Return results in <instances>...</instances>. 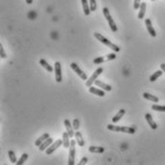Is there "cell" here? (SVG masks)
Masks as SVG:
<instances>
[{
	"instance_id": "7a4b0ae2",
	"label": "cell",
	"mask_w": 165,
	"mask_h": 165,
	"mask_svg": "<svg viewBox=\"0 0 165 165\" xmlns=\"http://www.w3.org/2000/svg\"><path fill=\"white\" fill-rule=\"evenodd\" d=\"M108 130L116 131V133H126L130 134H134L135 133V128L131 127H119L116 125H108Z\"/></svg>"
},
{
	"instance_id": "83f0119b",
	"label": "cell",
	"mask_w": 165,
	"mask_h": 165,
	"mask_svg": "<svg viewBox=\"0 0 165 165\" xmlns=\"http://www.w3.org/2000/svg\"><path fill=\"white\" fill-rule=\"evenodd\" d=\"M89 8L91 12H95L97 9V4H96V1L95 0H90L89 1Z\"/></svg>"
},
{
	"instance_id": "30bf717a",
	"label": "cell",
	"mask_w": 165,
	"mask_h": 165,
	"mask_svg": "<svg viewBox=\"0 0 165 165\" xmlns=\"http://www.w3.org/2000/svg\"><path fill=\"white\" fill-rule=\"evenodd\" d=\"M64 124L65 128H66V131L68 133L69 136H70V138H72L75 135V133H74V128H73V126L71 125L70 121H69L68 119H65Z\"/></svg>"
},
{
	"instance_id": "9a60e30c",
	"label": "cell",
	"mask_w": 165,
	"mask_h": 165,
	"mask_svg": "<svg viewBox=\"0 0 165 165\" xmlns=\"http://www.w3.org/2000/svg\"><path fill=\"white\" fill-rule=\"evenodd\" d=\"M63 146L64 148L70 147V136H69L68 133H63Z\"/></svg>"
},
{
	"instance_id": "d6986e66",
	"label": "cell",
	"mask_w": 165,
	"mask_h": 165,
	"mask_svg": "<svg viewBox=\"0 0 165 165\" xmlns=\"http://www.w3.org/2000/svg\"><path fill=\"white\" fill-rule=\"evenodd\" d=\"M125 113H126L125 109H120V111L117 112V114L112 118V123H117L118 121H120L121 118H122V117L124 116V114H125Z\"/></svg>"
},
{
	"instance_id": "277c9868",
	"label": "cell",
	"mask_w": 165,
	"mask_h": 165,
	"mask_svg": "<svg viewBox=\"0 0 165 165\" xmlns=\"http://www.w3.org/2000/svg\"><path fill=\"white\" fill-rule=\"evenodd\" d=\"M76 139L70 141V149H69V156H68V165H74L75 164V146H76Z\"/></svg>"
},
{
	"instance_id": "f1b7e54d",
	"label": "cell",
	"mask_w": 165,
	"mask_h": 165,
	"mask_svg": "<svg viewBox=\"0 0 165 165\" xmlns=\"http://www.w3.org/2000/svg\"><path fill=\"white\" fill-rule=\"evenodd\" d=\"M72 125H73V128H74L75 131H78L79 128H80V122H79V120L77 119V118H75L74 120H73Z\"/></svg>"
},
{
	"instance_id": "4dcf8cb0",
	"label": "cell",
	"mask_w": 165,
	"mask_h": 165,
	"mask_svg": "<svg viewBox=\"0 0 165 165\" xmlns=\"http://www.w3.org/2000/svg\"><path fill=\"white\" fill-rule=\"evenodd\" d=\"M0 56H1L2 59H6L7 58V54L5 52L4 50V47H3V45L0 43Z\"/></svg>"
},
{
	"instance_id": "d6a6232c",
	"label": "cell",
	"mask_w": 165,
	"mask_h": 165,
	"mask_svg": "<svg viewBox=\"0 0 165 165\" xmlns=\"http://www.w3.org/2000/svg\"><path fill=\"white\" fill-rule=\"evenodd\" d=\"M116 59V54L115 53H111L107 55V60L108 61H113Z\"/></svg>"
},
{
	"instance_id": "836d02e7",
	"label": "cell",
	"mask_w": 165,
	"mask_h": 165,
	"mask_svg": "<svg viewBox=\"0 0 165 165\" xmlns=\"http://www.w3.org/2000/svg\"><path fill=\"white\" fill-rule=\"evenodd\" d=\"M87 162V157L86 156H84L82 159L80 160V162L78 163L79 165H83V164H86Z\"/></svg>"
},
{
	"instance_id": "d4e9b609",
	"label": "cell",
	"mask_w": 165,
	"mask_h": 165,
	"mask_svg": "<svg viewBox=\"0 0 165 165\" xmlns=\"http://www.w3.org/2000/svg\"><path fill=\"white\" fill-rule=\"evenodd\" d=\"M8 156H9L10 161H11L12 163H16V162H17L16 156V154H14V151H9V152H8Z\"/></svg>"
},
{
	"instance_id": "3957f363",
	"label": "cell",
	"mask_w": 165,
	"mask_h": 165,
	"mask_svg": "<svg viewBox=\"0 0 165 165\" xmlns=\"http://www.w3.org/2000/svg\"><path fill=\"white\" fill-rule=\"evenodd\" d=\"M103 14H104V16L106 17V19H107L108 23L109 25V27H111V30L112 32H117L118 28H117L116 24L114 22V20L112 19L111 14H109V9L107 8V7H105V8L103 9Z\"/></svg>"
},
{
	"instance_id": "2e32d148",
	"label": "cell",
	"mask_w": 165,
	"mask_h": 165,
	"mask_svg": "<svg viewBox=\"0 0 165 165\" xmlns=\"http://www.w3.org/2000/svg\"><path fill=\"white\" fill-rule=\"evenodd\" d=\"M89 92L90 93H92V94H95V95H97V96H100V97H104L105 96V91L104 89H96V87H94V86H89Z\"/></svg>"
},
{
	"instance_id": "d590c367",
	"label": "cell",
	"mask_w": 165,
	"mask_h": 165,
	"mask_svg": "<svg viewBox=\"0 0 165 165\" xmlns=\"http://www.w3.org/2000/svg\"><path fill=\"white\" fill-rule=\"evenodd\" d=\"M26 3H27V4H32L33 0H26Z\"/></svg>"
},
{
	"instance_id": "484cf974",
	"label": "cell",
	"mask_w": 165,
	"mask_h": 165,
	"mask_svg": "<svg viewBox=\"0 0 165 165\" xmlns=\"http://www.w3.org/2000/svg\"><path fill=\"white\" fill-rule=\"evenodd\" d=\"M28 159V154H22V156H21V157L19 159L17 160V162L16 163V165H21V164H23L25 161L27 160Z\"/></svg>"
},
{
	"instance_id": "ba28073f",
	"label": "cell",
	"mask_w": 165,
	"mask_h": 165,
	"mask_svg": "<svg viewBox=\"0 0 165 165\" xmlns=\"http://www.w3.org/2000/svg\"><path fill=\"white\" fill-rule=\"evenodd\" d=\"M55 79L57 83H61L63 81V74H61V67L60 61L55 63Z\"/></svg>"
},
{
	"instance_id": "44dd1931",
	"label": "cell",
	"mask_w": 165,
	"mask_h": 165,
	"mask_svg": "<svg viewBox=\"0 0 165 165\" xmlns=\"http://www.w3.org/2000/svg\"><path fill=\"white\" fill-rule=\"evenodd\" d=\"M39 64L41 65V66L44 68V69H46V70L48 71V72H53V67L51 66V65L48 63H47L44 59H41V60H39Z\"/></svg>"
},
{
	"instance_id": "8992f818",
	"label": "cell",
	"mask_w": 165,
	"mask_h": 165,
	"mask_svg": "<svg viewBox=\"0 0 165 165\" xmlns=\"http://www.w3.org/2000/svg\"><path fill=\"white\" fill-rule=\"evenodd\" d=\"M70 66L71 68L73 69V70L75 71L76 74H78V76H80V78L84 80V81H86L87 79H89V77H87V75L86 74V72H84L82 69H81L79 67V65L78 64H76V63H71L70 64Z\"/></svg>"
},
{
	"instance_id": "5b68a950",
	"label": "cell",
	"mask_w": 165,
	"mask_h": 165,
	"mask_svg": "<svg viewBox=\"0 0 165 165\" xmlns=\"http://www.w3.org/2000/svg\"><path fill=\"white\" fill-rule=\"evenodd\" d=\"M103 70H104V69H103L102 67H98L96 70L93 72V74L91 75L90 78H89L86 81V86H92V84L95 82V81H96V79L102 74Z\"/></svg>"
},
{
	"instance_id": "f546056e",
	"label": "cell",
	"mask_w": 165,
	"mask_h": 165,
	"mask_svg": "<svg viewBox=\"0 0 165 165\" xmlns=\"http://www.w3.org/2000/svg\"><path fill=\"white\" fill-rule=\"evenodd\" d=\"M105 61V59L103 57H98L96 59H94L93 60V64H103Z\"/></svg>"
},
{
	"instance_id": "4316f807",
	"label": "cell",
	"mask_w": 165,
	"mask_h": 165,
	"mask_svg": "<svg viewBox=\"0 0 165 165\" xmlns=\"http://www.w3.org/2000/svg\"><path fill=\"white\" fill-rule=\"evenodd\" d=\"M152 109L156 111H162L165 112V106H159V105H153Z\"/></svg>"
},
{
	"instance_id": "cb8c5ba5",
	"label": "cell",
	"mask_w": 165,
	"mask_h": 165,
	"mask_svg": "<svg viewBox=\"0 0 165 165\" xmlns=\"http://www.w3.org/2000/svg\"><path fill=\"white\" fill-rule=\"evenodd\" d=\"M162 73H163V70L162 69H161V70H157V71H156L155 73H154V74L150 77V81H151V82H155V81L157 79V78H159V77L162 75Z\"/></svg>"
},
{
	"instance_id": "8fae6325",
	"label": "cell",
	"mask_w": 165,
	"mask_h": 165,
	"mask_svg": "<svg viewBox=\"0 0 165 165\" xmlns=\"http://www.w3.org/2000/svg\"><path fill=\"white\" fill-rule=\"evenodd\" d=\"M53 143V138H51V137H49V138H47L46 140L44 141V142H42L41 144H40L39 146V151L40 152H43V151H45V150L49 147V146L52 144Z\"/></svg>"
},
{
	"instance_id": "4fadbf2b",
	"label": "cell",
	"mask_w": 165,
	"mask_h": 165,
	"mask_svg": "<svg viewBox=\"0 0 165 165\" xmlns=\"http://www.w3.org/2000/svg\"><path fill=\"white\" fill-rule=\"evenodd\" d=\"M74 136H75V139H76V141H77V143H78L79 146H81V147L85 146V140H84L83 135H82V134H81V131H79V130L75 131Z\"/></svg>"
},
{
	"instance_id": "7c38bea8",
	"label": "cell",
	"mask_w": 165,
	"mask_h": 165,
	"mask_svg": "<svg viewBox=\"0 0 165 165\" xmlns=\"http://www.w3.org/2000/svg\"><path fill=\"white\" fill-rule=\"evenodd\" d=\"M145 119L147 120L148 124H149L150 127H151L153 130H156V129H157V125H156V123L155 122V121H154L153 117H152L151 114H150V113H146V114H145Z\"/></svg>"
},
{
	"instance_id": "5bb4252c",
	"label": "cell",
	"mask_w": 165,
	"mask_h": 165,
	"mask_svg": "<svg viewBox=\"0 0 165 165\" xmlns=\"http://www.w3.org/2000/svg\"><path fill=\"white\" fill-rule=\"evenodd\" d=\"M94 84H95V86H100L102 89H104L106 91H111V86L107 85V84H105V83H103L102 81H100V80H96L94 82Z\"/></svg>"
},
{
	"instance_id": "52a82bcc",
	"label": "cell",
	"mask_w": 165,
	"mask_h": 165,
	"mask_svg": "<svg viewBox=\"0 0 165 165\" xmlns=\"http://www.w3.org/2000/svg\"><path fill=\"white\" fill-rule=\"evenodd\" d=\"M61 145H63V140H61V139H58V140H56L55 142H53L52 144H51V145L49 146V147L45 150L46 155H47V156L51 155V154L56 151V150H57L59 147H60Z\"/></svg>"
},
{
	"instance_id": "e0dca14e",
	"label": "cell",
	"mask_w": 165,
	"mask_h": 165,
	"mask_svg": "<svg viewBox=\"0 0 165 165\" xmlns=\"http://www.w3.org/2000/svg\"><path fill=\"white\" fill-rule=\"evenodd\" d=\"M89 151L92 154H102L104 153L105 148L101 147V146H90L89 148Z\"/></svg>"
},
{
	"instance_id": "e575fe53",
	"label": "cell",
	"mask_w": 165,
	"mask_h": 165,
	"mask_svg": "<svg viewBox=\"0 0 165 165\" xmlns=\"http://www.w3.org/2000/svg\"><path fill=\"white\" fill-rule=\"evenodd\" d=\"M160 68L162 69L163 72L165 73V64H160Z\"/></svg>"
},
{
	"instance_id": "603a6c76",
	"label": "cell",
	"mask_w": 165,
	"mask_h": 165,
	"mask_svg": "<svg viewBox=\"0 0 165 165\" xmlns=\"http://www.w3.org/2000/svg\"><path fill=\"white\" fill-rule=\"evenodd\" d=\"M49 137H50V136H49V134H48V133L43 134L41 135V136L39 137V138L36 140L35 145H36V146H38V147H39V146L40 144H41L42 142H44V141L46 140V139H47V138H49Z\"/></svg>"
},
{
	"instance_id": "ffe728a7",
	"label": "cell",
	"mask_w": 165,
	"mask_h": 165,
	"mask_svg": "<svg viewBox=\"0 0 165 165\" xmlns=\"http://www.w3.org/2000/svg\"><path fill=\"white\" fill-rule=\"evenodd\" d=\"M82 1V5H83V9H84V14L86 16H89L90 14V8H89V4L87 2V0H81Z\"/></svg>"
},
{
	"instance_id": "7402d4cb",
	"label": "cell",
	"mask_w": 165,
	"mask_h": 165,
	"mask_svg": "<svg viewBox=\"0 0 165 165\" xmlns=\"http://www.w3.org/2000/svg\"><path fill=\"white\" fill-rule=\"evenodd\" d=\"M143 98L147 99L149 101H152V102H155V103H159V99L157 98L155 95H152L150 93H147V92H144L143 93Z\"/></svg>"
},
{
	"instance_id": "6da1fadb",
	"label": "cell",
	"mask_w": 165,
	"mask_h": 165,
	"mask_svg": "<svg viewBox=\"0 0 165 165\" xmlns=\"http://www.w3.org/2000/svg\"><path fill=\"white\" fill-rule=\"evenodd\" d=\"M94 36L101 43H103V44L106 45V46H108L109 48H111V50L114 51V52H119V51H120L119 46H117L116 44H114V43H112L111 40H109L108 39H106L104 36L100 34V33H94Z\"/></svg>"
},
{
	"instance_id": "ac0fdd59",
	"label": "cell",
	"mask_w": 165,
	"mask_h": 165,
	"mask_svg": "<svg viewBox=\"0 0 165 165\" xmlns=\"http://www.w3.org/2000/svg\"><path fill=\"white\" fill-rule=\"evenodd\" d=\"M146 7H147V5H146L145 2H142L141 5H140V8H139V14L137 17L139 18V19H143L144 18V16H145V13H146Z\"/></svg>"
},
{
	"instance_id": "9c48e42d",
	"label": "cell",
	"mask_w": 165,
	"mask_h": 165,
	"mask_svg": "<svg viewBox=\"0 0 165 165\" xmlns=\"http://www.w3.org/2000/svg\"><path fill=\"white\" fill-rule=\"evenodd\" d=\"M145 25H146V28H147V31L150 35H151V36H153V38H155V36H156V32L155 30V28L153 27L152 25V21L150 18H146L145 19Z\"/></svg>"
},
{
	"instance_id": "8d00e7d4",
	"label": "cell",
	"mask_w": 165,
	"mask_h": 165,
	"mask_svg": "<svg viewBox=\"0 0 165 165\" xmlns=\"http://www.w3.org/2000/svg\"><path fill=\"white\" fill-rule=\"evenodd\" d=\"M151 1H155V0H151Z\"/></svg>"
},
{
	"instance_id": "1f68e13d",
	"label": "cell",
	"mask_w": 165,
	"mask_h": 165,
	"mask_svg": "<svg viewBox=\"0 0 165 165\" xmlns=\"http://www.w3.org/2000/svg\"><path fill=\"white\" fill-rule=\"evenodd\" d=\"M140 5H141V0H134V10H137L140 8Z\"/></svg>"
}]
</instances>
